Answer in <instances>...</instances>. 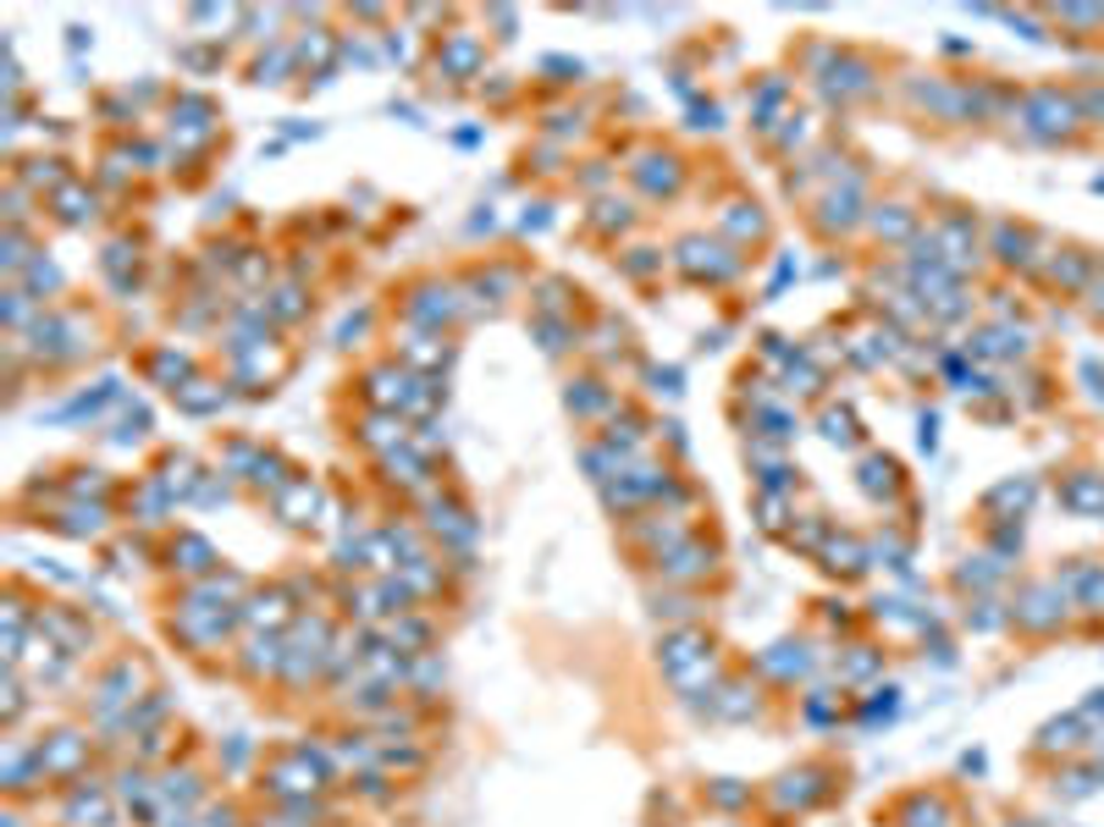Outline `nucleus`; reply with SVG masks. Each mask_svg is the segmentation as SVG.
<instances>
[{"mask_svg": "<svg viewBox=\"0 0 1104 827\" xmlns=\"http://www.w3.org/2000/svg\"><path fill=\"white\" fill-rule=\"evenodd\" d=\"M470 309H476L470 293L459 282H442V276H420V282H409L398 293V315H404L409 331H442L448 337V326L464 320Z\"/></svg>", "mask_w": 1104, "mask_h": 827, "instance_id": "obj_1", "label": "nucleus"}, {"mask_svg": "<svg viewBox=\"0 0 1104 827\" xmlns=\"http://www.w3.org/2000/svg\"><path fill=\"white\" fill-rule=\"evenodd\" d=\"M668 265H674V271H679L690 287H729L734 276L746 271V254H741V249H729L723 238L690 232V238H679V243H674Z\"/></svg>", "mask_w": 1104, "mask_h": 827, "instance_id": "obj_2", "label": "nucleus"}, {"mask_svg": "<svg viewBox=\"0 0 1104 827\" xmlns=\"http://www.w3.org/2000/svg\"><path fill=\"white\" fill-rule=\"evenodd\" d=\"M856 227H867V172H845L834 188H823L818 194V205H812V232L823 238V243H840V238H851Z\"/></svg>", "mask_w": 1104, "mask_h": 827, "instance_id": "obj_3", "label": "nucleus"}, {"mask_svg": "<svg viewBox=\"0 0 1104 827\" xmlns=\"http://www.w3.org/2000/svg\"><path fill=\"white\" fill-rule=\"evenodd\" d=\"M166 117H172L166 133H172L177 155H199V150H210L216 133H221V117H216V106H210L205 95H177Z\"/></svg>", "mask_w": 1104, "mask_h": 827, "instance_id": "obj_4", "label": "nucleus"}, {"mask_svg": "<svg viewBox=\"0 0 1104 827\" xmlns=\"http://www.w3.org/2000/svg\"><path fill=\"white\" fill-rule=\"evenodd\" d=\"M630 183H635V194L641 199H674L679 188H685V161L674 155V150H641L635 161H630Z\"/></svg>", "mask_w": 1104, "mask_h": 827, "instance_id": "obj_5", "label": "nucleus"}, {"mask_svg": "<svg viewBox=\"0 0 1104 827\" xmlns=\"http://www.w3.org/2000/svg\"><path fill=\"white\" fill-rule=\"evenodd\" d=\"M878 89V78H873V62L862 56V51H840V62H834V73L818 84V95H823V106H856V100H867Z\"/></svg>", "mask_w": 1104, "mask_h": 827, "instance_id": "obj_6", "label": "nucleus"}, {"mask_svg": "<svg viewBox=\"0 0 1104 827\" xmlns=\"http://www.w3.org/2000/svg\"><path fill=\"white\" fill-rule=\"evenodd\" d=\"M437 73H442L448 84H470V78H481V73H487V40L470 34V29L442 34V40H437Z\"/></svg>", "mask_w": 1104, "mask_h": 827, "instance_id": "obj_7", "label": "nucleus"}, {"mask_svg": "<svg viewBox=\"0 0 1104 827\" xmlns=\"http://www.w3.org/2000/svg\"><path fill=\"white\" fill-rule=\"evenodd\" d=\"M867 232H873L878 243L900 249V243H911V238L922 232V216H917L906 199H873V205H867Z\"/></svg>", "mask_w": 1104, "mask_h": 827, "instance_id": "obj_8", "label": "nucleus"}, {"mask_svg": "<svg viewBox=\"0 0 1104 827\" xmlns=\"http://www.w3.org/2000/svg\"><path fill=\"white\" fill-rule=\"evenodd\" d=\"M718 238L729 243V249H752V243H763L768 238V216H763V205H752V199H734V205H723L718 210Z\"/></svg>", "mask_w": 1104, "mask_h": 827, "instance_id": "obj_9", "label": "nucleus"}, {"mask_svg": "<svg viewBox=\"0 0 1104 827\" xmlns=\"http://www.w3.org/2000/svg\"><path fill=\"white\" fill-rule=\"evenodd\" d=\"M398 364L415 370V375H442V370L453 364V342H448L442 331H409V337L398 342Z\"/></svg>", "mask_w": 1104, "mask_h": 827, "instance_id": "obj_10", "label": "nucleus"}, {"mask_svg": "<svg viewBox=\"0 0 1104 827\" xmlns=\"http://www.w3.org/2000/svg\"><path fill=\"white\" fill-rule=\"evenodd\" d=\"M40 761H45V778H78L84 767H89V734H78V728H62V734H51L45 745H40Z\"/></svg>", "mask_w": 1104, "mask_h": 827, "instance_id": "obj_11", "label": "nucleus"}, {"mask_svg": "<svg viewBox=\"0 0 1104 827\" xmlns=\"http://www.w3.org/2000/svg\"><path fill=\"white\" fill-rule=\"evenodd\" d=\"M635 221H641L635 199H619V194H602V199H591V210H586V232L602 238V243H619L624 232H635Z\"/></svg>", "mask_w": 1104, "mask_h": 827, "instance_id": "obj_12", "label": "nucleus"}, {"mask_svg": "<svg viewBox=\"0 0 1104 827\" xmlns=\"http://www.w3.org/2000/svg\"><path fill=\"white\" fill-rule=\"evenodd\" d=\"M785 100H790V78L785 73H763L757 78V89H752V128L763 133V139H774V128L785 122Z\"/></svg>", "mask_w": 1104, "mask_h": 827, "instance_id": "obj_13", "label": "nucleus"}, {"mask_svg": "<svg viewBox=\"0 0 1104 827\" xmlns=\"http://www.w3.org/2000/svg\"><path fill=\"white\" fill-rule=\"evenodd\" d=\"M1027 122H1032L1038 139H1060V133L1076 122V106H1071L1060 89H1032V95H1027Z\"/></svg>", "mask_w": 1104, "mask_h": 827, "instance_id": "obj_14", "label": "nucleus"}, {"mask_svg": "<svg viewBox=\"0 0 1104 827\" xmlns=\"http://www.w3.org/2000/svg\"><path fill=\"white\" fill-rule=\"evenodd\" d=\"M293 613H298V607H293V596H287V591H276V585H271V591H249V596H243V607H238V618H243V624H254V635H276V629H282Z\"/></svg>", "mask_w": 1104, "mask_h": 827, "instance_id": "obj_15", "label": "nucleus"}, {"mask_svg": "<svg viewBox=\"0 0 1104 827\" xmlns=\"http://www.w3.org/2000/svg\"><path fill=\"white\" fill-rule=\"evenodd\" d=\"M45 205H51V216H56L62 227H89V221L100 216V194H95V188H89L84 177L62 183V188H56V194H51Z\"/></svg>", "mask_w": 1104, "mask_h": 827, "instance_id": "obj_16", "label": "nucleus"}, {"mask_svg": "<svg viewBox=\"0 0 1104 827\" xmlns=\"http://www.w3.org/2000/svg\"><path fill=\"white\" fill-rule=\"evenodd\" d=\"M144 375H150L155 386H166V392H183L188 381H199V359L183 353L177 342H166V348H155V353L144 359Z\"/></svg>", "mask_w": 1104, "mask_h": 827, "instance_id": "obj_17", "label": "nucleus"}, {"mask_svg": "<svg viewBox=\"0 0 1104 827\" xmlns=\"http://www.w3.org/2000/svg\"><path fill=\"white\" fill-rule=\"evenodd\" d=\"M40 635H45V640H62L67 657H78V651L95 646V629H89L73 607H45V613H40Z\"/></svg>", "mask_w": 1104, "mask_h": 827, "instance_id": "obj_18", "label": "nucleus"}, {"mask_svg": "<svg viewBox=\"0 0 1104 827\" xmlns=\"http://www.w3.org/2000/svg\"><path fill=\"white\" fill-rule=\"evenodd\" d=\"M12 177H18L29 194H56L62 183H73L67 155H29V161H12Z\"/></svg>", "mask_w": 1104, "mask_h": 827, "instance_id": "obj_19", "label": "nucleus"}, {"mask_svg": "<svg viewBox=\"0 0 1104 827\" xmlns=\"http://www.w3.org/2000/svg\"><path fill=\"white\" fill-rule=\"evenodd\" d=\"M271 508H276V519L282 525H315V508H320V492H315V481H304V475H293L276 497H271Z\"/></svg>", "mask_w": 1104, "mask_h": 827, "instance_id": "obj_20", "label": "nucleus"}, {"mask_svg": "<svg viewBox=\"0 0 1104 827\" xmlns=\"http://www.w3.org/2000/svg\"><path fill=\"white\" fill-rule=\"evenodd\" d=\"M657 563V574L668 580V585H690V580H701V574H712L718 563H712V552L701 547V541H690V547H674V552H663V558H652Z\"/></svg>", "mask_w": 1104, "mask_h": 827, "instance_id": "obj_21", "label": "nucleus"}, {"mask_svg": "<svg viewBox=\"0 0 1104 827\" xmlns=\"http://www.w3.org/2000/svg\"><path fill=\"white\" fill-rule=\"evenodd\" d=\"M812 139H818V117H812V111H785V122L774 128L768 150H774L779 161H790V155L812 150Z\"/></svg>", "mask_w": 1104, "mask_h": 827, "instance_id": "obj_22", "label": "nucleus"}, {"mask_svg": "<svg viewBox=\"0 0 1104 827\" xmlns=\"http://www.w3.org/2000/svg\"><path fill=\"white\" fill-rule=\"evenodd\" d=\"M564 403H569V413H580V420H597V413H613V386H602L597 375H575Z\"/></svg>", "mask_w": 1104, "mask_h": 827, "instance_id": "obj_23", "label": "nucleus"}, {"mask_svg": "<svg viewBox=\"0 0 1104 827\" xmlns=\"http://www.w3.org/2000/svg\"><path fill=\"white\" fill-rule=\"evenodd\" d=\"M40 315H45V304H40V298H34L23 282H7V293H0V320H7V331H12V337H23V331H29Z\"/></svg>", "mask_w": 1104, "mask_h": 827, "instance_id": "obj_24", "label": "nucleus"}, {"mask_svg": "<svg viewBox=\"0 0 1104 827\" xmlns=\"http://www.w3.org/2000/svg\"><path fill=\"white\" fill-rule=\"evenodd\" d=\"M531 331L542 337V348L553 353V359H564L569 348H580L586 337H580V326H575V315H531Z\"/></svg>", "mask_w": 1104, "mask_h": 827, "instance_id": "obj_25", "label": "nucleus"}, {"mask_svg": "<svg viewBox=\"0 0 1104 827\" xmlns=\"http://www.w3.org/2000/svg\"><path fill=\"white\" fill-rule=\"evenodd\" d=\"M630 536H635L641 547H657V558H663V552H674V547L690 536V525H685L679 514H646V525H635Z\"/></svg>", "mask_w": 1104, "mask_h": 827, "instance_id": "obj_26", "label": "nucleus"}, {"mask_svg": "<svg viewBox=\"0 0 1104 827\" xmlns=\"http://www.w3.org/2000/svg\"><path fill=\"white\" fill-rule=\"evenodd\" d=\"M260 298H265L271 326H293V320L309 315V293H304V282H282V287H271V293H260Z\"/></svg>", "mask_w": 1104, "mask_h": 827, "instance_id": "obj_27", "label": "nucleus"}, {"mask_svg": "<svg viewBox=\"0 0 1104 827\" xmlns=\"http://www.w3.org/2000/svg\"><path fill=\"white\" fill-rule=\"evenodd\" d=\"M298 73V56H293V45L287 40H276L265 56H254V67H249V84H287Z\"/></svg>", "mask_w": 1104, "mask_h": 827, "instance_id": "obj_28", "label": "nucleus"}, {"mask_svg": "<svg viewBox=\"0 0 1104 827\" xmlns=\"http://www.w3.org/2000/svg\"><path fill=\"white\" fill-rule=\"evenodd\" d=\"M1027 243H1032V232H1027V227H1010V221H994V260H999V265H1010V271L1032 265Z\"/></svg>", "mask_w": 1104, "mask_h": 827, "instance_id": "obj_29", "label": "nucleus"}, {"mask_svg": "<svg viewBox=\"0 0 1104 827\" xmlns=\"http://www.w3.org/2000/svg\"><path fill=\"white\" fill-rule=\"evenodd\" d=\"M172 397H177L183 413H221V408H227V386H221V381H205V375L188 381V386L172 392Z\"/></svg>", "mask_w": 1104, "mask_h": 827, "instance_id": "obj_30", "label": "nucleus"}, {"mask_svg": "<svg viewBox=\"0 0 1104 827\" xmlns=\"http://www.w3.org/2000/svg\"><path fill=\"white\" fill-rule=\"evenodd\" d=\"M243 651H249V657H243V673H249V679H265V673H276V668L287 662V646H282V635H254Z\"/></svg>", "mask_w": 1104, "mask_h": 827, "instance_id": "obj_31", "label": "nucleus"}, {"mask_svg": "<svg viewBox=\"0 0 1104 827\" xmlns=\"http://www.w3.org/2000/svg\"><path fill=\"white\" fill-rule=\"evenodd\" d=\"M23 287H29V293H34V298L45 304V298H56V293L67 287V271H62V265H56V260H51V254L40 249V254H34V265L23 271Z\"/></svg>", "mask_w": 1104, "mask_h": 827, "instance_id": "obj_32", "label": "nucleus"}, {"mask_svg": "<svg viewBox=\"0 0 1104 827\" xmlns=\"http://www.w3.org/2000/svg\"><path fill=\"white\" fill-rule=\"evenodd\" d=\"M862 492H867V497H895V492H900V464L884 459V453L862 459Z\"/></svg>", "mask_w": 1104, "mask_h": 827, "instance_id": "obj_33", "label": "nucleus"}, {"mask_svg": "<svg viewBox=\"0 0 1104 827\" xmlns=\"http://www.w3.org/2000/svg\"><path fill=\"white\" fill-rule=\"evenodd\" d=\"M663 265H668V254H663V249H646V243L619 254V271H624L630 282H652V276H663Z\"/></svg>", "mask_w": 1104, "mask_h": 827, "instance_id": "obj_34", "label": "nucleus"}, {"mask_svg": "<svg viewBox=\"0 0 1104 827\" xmlns=\"http://www.w3.org/2000/svg\"><path fill=\"white\" fill-rule=\"evenodd\" d=\"M531 298H536V315H569L575 287H569V276H542Z\"/></svg>", "mask_w": 1104, "mask_h": 827, "instance_id": "obj_35", "label": "nucleus"}, {"mask_svg": "<svg viewBox=\"0 0 1104 827\" xmlns=\"http://www.w3.org/2000/svg\"><path fill=\"white\" fill-rule=\"evenodd\" d=\"M1060 497H1065V508H1076V514H1104V475H1082V481H1071Z\"/></svg>", "mask_w": 1104, "mask_h": 827, "instance_id": "obj_36", "label": "nucleus"}, {"mask_svg": "<svg viewBox=\"0 0 1104 827\" xmlns=\"http://www.w3.org/2000/svg\"><path fill=\"white\" fill-rule=\"evenodd\" d=\"M100 525H106V508H84V503H67L62 508V519H56V530H67V536H100Z\"/></svg>", "mask_w": 1104, "mask_h": 827, "instance_id": "obj_37", "label": "nucleus"}, {"mask_svg": "<svg viewBox=\"0 0 1104 827\" xmlns=\"http://www.w3.org/2000/svg\"><path fill=\"white\" fill-rule=\"evenodd\" d=\"M29 205H34V194H29L18 177H7V199H0V216H7L12 232H29V216H34Z\"/></svg>", "mask_w": 1104, "mask_h": 827, "instance_id": "obj_38", "label": "nucleus"}, {"mask_svg": "<svg viewBox=\"0 0 1104 827\" xmlns=\"http://www.w3.org/2000/svg\"><path fill=\"white\" fill-rule=\"evenodd\" d=\"M232 276H238L243 287H265V282H271V254H265V249H243L238 265H232Z\"/></svg>", "mask_w": 1104, "mask_h": 827, "instance_id": "obj_39", "label": "nucleus"}, {"mask_svg": "<svg viewBox=\"0 0 1104 827\" xmlns=\"http://www.w3.org/2000/svg\"><path fill=\"white\" fill-rule=\"evenodd\" d=\"M823 558H829L823 569H834V574H840V569H845V574H862V569H867V552H862L851 536H845V541H829V547H823Z\"/></svg>", "mask_w": 1104, "mask_h": 827, "instance_id": "obj_40", "label": "nucleus"}, {"mask_svg": "<svg viewBox=\"0 0 1104 827\" xmlns=\"http://www.w3.org/2000/svg\"><path fill=\"white\" fill-rule=\"evenodd\" d=\"M823 437H829L834 448H851V442H856V420H851V408H823Z\"/></svg>", "mask_w": 1104, "mask_h": 827, "instance_id": "obj_41", "label": "nucleus"}, {"mask_svg": "<svg viewBox=\"0 0 1104 827\" xmlns=\"http://www.w3.org/2000/svg\"><path fill=\"white\" fill-rule=\"evenodd\" d=\"M342 62H353V67H382V51L364 40V34H342Z\"/></svg>", "mask_w": 1104, "mask_h": 827, "instance_id": "obj_42", "label": "nucleus"}, {"mask_svg": "<svg viewBox=\"0 0 1104 827\" xmlns=\"http://www.w3.org/2000/svg\"><path fill=\"white\" fill-rule=\"evenodd\" d=\"M690 133H723V106L718 100H690Z\"/></svg>", "mask_w": 1104, "mask_h": 827, "instance_id": "obj_43", "label": "nucleus"}, {"mask_svg": "<svg viewBox=\"0 0 1104 827\" xmlns=\"http://www.w3.org/2000/svg\"><path fill=\"white\" fill-rule=\"evenodd\" d=\"M547 227H553V205H547V199L525 205V216H520V238H536V232H547Z\"/></svg>", "mask_w": 1104, "mask_h": 827, "instance_id": "obj_44", "label": "nucleus"}, {"mask_svg": "<svg viewBox=\"0 0 1104 827\" xmlns=\"http://www.w3.org/2000/svg\"><path fill=\"white\" fill-rule=\"evenodd\" d=\"M177 62H183L188 73H210V67H216V62H227V56H221V45H210V51H194V45H183V51H177Z\"/></svg>", "mask_w": 1104, "mask_h": 827, "instance_id": "obj_45", "label": "nucleus"}, {"mask_svg": "<svg viewBox=\"0 0 1104 827\" xmlns=\"http://www.w3.org/2000/svg\"><path fill=\"white\" fill-rule=\"evenodd\" d=\"M364 331H371V309H359V315H348V320L337 326V348H353Z\"/></svg>", "mask_w": 1104, "mask_h": 827, "instance_id": "obj_46", "label": "nucleus"}, {"mask_svg": "<svg viewBox=\"0 0 1104 827\" xmlns=\"http://www.w3.org/2000/svg\"><path fill=\"white\" fill-rule=\"evenodd\" d=\"M542 73H558L553 84H580V78H586V67H580V62H569V56H547V62H542Z\"/></svg>", "mask_w": 1104, "mask_h": 827, "instance_id": "obj_47", "label": "nucleus"}, {"mask_svg": "<svg viewBox=\"0 0 1104 827\" xmlns=\"http://www.w3.org/2000/svg\"><path fill=\"white\" fill-rule=\"evenodd\" d=\"M547 133H553V139H569V133L580 139V133H586V117H580V111H558V117H547Z\"/></svg>", "mask_w": 1104, "mask_h": 827, "instance_id": "obj_48", "label": "nucleus"}, {"mask_svg": "<svg viewBox=\"0 0 1104 827\" xmlns=\"http://www.w3.org/2000/svg\"><path fill=\"white\" fill-rule=\"evenodd\" d=\"M476 95H481V100H509L514 84H509V73H487V78L476 84Z\"/></svg>", "mask_w": 1104, "mask_h": 827, "instance_id": "obj_49", "label": "nucleus"}, {"mask_svg": "<svg viewBox=\"0 0 1104 827\" xmlns=\"http://www.w3.org/2000/svg\"><path fill=\"white\" fill-rule=\"evenodd\" d=\"M608 183H613V166H608V161H591V166L580 172V188H591L597 199H602V188H608Z\"/></svg>", "mask_w": 1104, "mask_h": 827, "instance_id": "obj_50", "label": "nucleus"}, {"mask_svg": "<svg viewBox=\"0 0 1104 827\" xmlns=\"http://www.w3.org/2000/svg\"><path fill=\"white\" fill-rule=\"evenodd\" d=\"M646 381H652V392H668V397H679V370L674 364H657V370H646Z\"/></svg>", "mask_w": 1104, "mask_h": 827, "instance_id": "obj_51", "label": "nucleus"}, {"mask_svg": "<svg viewBox=\"0 0 1104 827\" xmlns=\"http://www.w3.org/2000/svg\"><path fill=\"white\" fill-rule=\"evenodd\" d=\"M873 668H878V651H873V646H856V657L845 662V679H867Z\"/></svg>", "mask_w": 1104, "mask_h": 827, "instance_id": "obj_52", "label": "nucleus"}, {"mask_svg": "<svg viewBox=\"0 0 1104 827\" xmlns=\"http://www.w3.org/2000/svg\"><path fill=\"white\" fill-rule=\"evenodd\" d=\"M487 18L498 23V45H509V40H514V29H520V12H509V7H492Z\"/></svg>", "mask_w": 1104, "mask_h": 827, "instance_id": "obj_53", "label": "nucleus"}, {"mask_svg": "<svg viewBox=\"0 0 1104 827\" xmlns=\"http://www.w3.org/2000/svg\"><path fill=\"white\" fill-rule=\"evenodd\" d=\"M464 232H470V238H481V232H498V210H492V205H476V216L464 221Z\"/></svg>", "mask_w": 1104, "mask_h": 827, "instance_id": "obj_54", "label": "nucleus"}, {"mask_svg": "<svg viewBox=\"0 0 1104 827\" xmlns=\"http://www.w3.org/2000/svg\"><path fill=\"white\" fill-rule=\"evenodd\" d=\"M150 431V408H133L128 420H122V431H117V442H133V437H144Z\"/></svg>", "mask_w": 1104, "mask_h": 827, "instance_id": "obj_55", "label": "nucleus"}, {"mask_svg": "<svg viewBox=\"0 0 1104 827\" xmlns=\"http://www.w3.org/2000/svg\"><path fill=\"white\" fill-rule=\"evenodd\" d=\"M790 282H796V260H790V254H785V260H779V265H774V282H768V298H779V293H785V287H790Z\"/></svg>", "mask_w": 1104, "mask_h": 827, "instance_id": "obj_56", "label": "nucleus"}, {"mask_svg": "<svg viewBox=\"0 0 1104 827\" xmlns=\"http://www.w3.org/2000/svg\"><path fill=\"white\" fill-rule=\"evenodd\" d=\"M67 51H73V56H84V51H95V34H89V29H84V23H73V29H67Z\"/></svg>", "mask_w": 1104, "mask_h": 827, "instance_id": "obj_57", "label": "nucleus"}, {"mask_svg": "<svg viewBox=\"0 0 1104 827\" xmlns=\"http://www.w3.org/2000/svg\"><path fill=\"white\" fill-rule=\"evenodd\" d=\"M298 139H320V128L315 122H287V144H298Z\"/></svg>", "mask_w": 1104, "mask_h": 827, "instance_id": "obj_58", "label": "nucleus"}, {"mask_svg": "<svg viewBox=\"0 0 1104 827\" xmlns=\"http://www.w3.org/2000/svg\"><path fill=\"white\" fill-rule=\"evenodd\" d=\"M453 144H459V150H476V144H481V128H459Z\"/></svg>", "mask_w": 1104, "mask_h": 827, "instance_id": "obj_59", "label": "nucleus"}]
</instances>
